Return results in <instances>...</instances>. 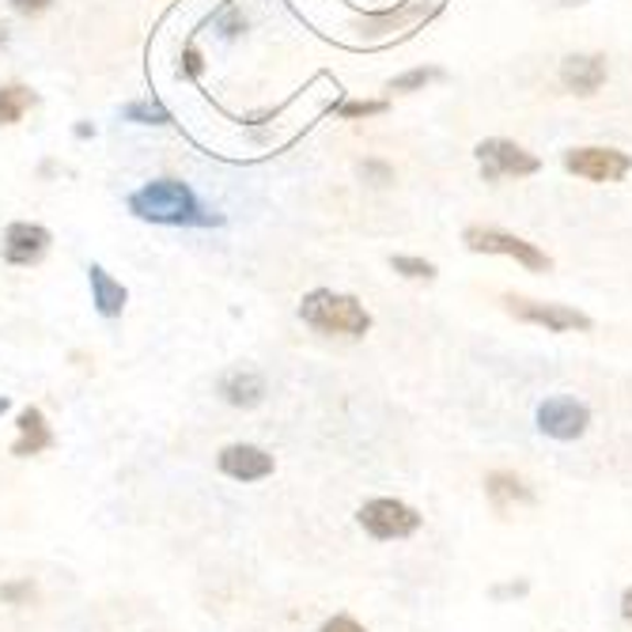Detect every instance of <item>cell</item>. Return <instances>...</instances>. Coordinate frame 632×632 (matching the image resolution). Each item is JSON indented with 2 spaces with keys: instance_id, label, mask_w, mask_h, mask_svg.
Segmentation results:
<instances>
[{
  "instance_id": "cell-1",
  "label": "cell",
  "mask_w": 632,
  "mask_h": 632,
  "mask_svg": "<svg viewBox=\"0 0 632 632\" xmlns=\"http://www.w3.org/2000/svg\"><path fill=\"white\" fill-rule=\"evenodd\" d=\"M299 318L310 329H318V334H337V337H364L371 329V315L364 310L360 299L329 288L307 292L304 304H299Z\"/></svg>"
},
{
  "instance_id": "cell-2",
  "label": "cell",
  "mask_w": 632,
  "mask_h": 632,
  "mask_svg": "<svg viewBox=\"0 0 632 632\" xmlns=\"http://www.w3.org/2000/svg\"><path fill=\"white\" fill-rule=\"evenodd\" d=\"M129 209L152 224H209V217H198V201H193L190 186L175 182V178L148 182L145 190L129 198Z\"/></svg>"
},
{
  "instance_id": "cell-3",
  "label": "cell",
  "mask_w": 632,
  "mask_h": 632,
  "mask_svg": "<svg viewBox=\"0 0 632 632\" xmlns=\"http://www.w3.org/2000/svg\"><path fill=\"white\" fill-rule=\"evenodd\" d=\"M356 523L376 541H402L421 530V512L405 501H394V496H376L356 512Z\"/></svg>"
},
{
  "instance_id": "cell-4",
  "label": "cell",
  "mask_w": 632,
  "mask_h": 632,
  "mask_svg": "<svg viewBox=\"0 0 632 632\" xmlns=\"http://www.w3.org/2000/svg\"><path fill=\"white\" fill-rule=\"evenodd\" d=\"M466 246L477 254H504V257H515L519 265H527V270L534 273H546L549 265V254L538 251L534 243H527V239L519 235H507V231H496V228H470L466 231Z\"/></svg>"
},
{
  "instance_id": "cell-5",
  "label": "cell",
  "mask_w": 632,
  "mask_h": 632,
  "mask_svg": "<svg viewBox=\"0 0 632 632\" xmlns=\"http://www.w3.org/2000/svg\"><path fill=\"white\" fill-rule=\"evenodd\" d=\"M481 159V175L485 182H501V178H523V175H538V156H530L527 148H519L515 140L493 137L477 145Z\"/></svg>"
},
{
  "instance_id": "cell-6",
  "label": "cell",
  "mask_w": 632,
  "mask_h": 632,
  "mask_svg": "<svg viewBox=\"0 0 632 632\" xmlns=\"http://www.w3.org/2000/svg\"><path fill=\"white\" fill-rule=\"evenodd\" d=\"M538 429L541 435H549V440L572 443L591 429V409H587L580 398H568V394L546 398V402L538 405Z\"/></svg>"
},
{
  "instance_id": "cell-7",
  "label": "cell",
  "mask_w": 632,
  "mask_h": 632,
  "mask_svg": "<svg viewBox=\"0 0 632 632\" xmlns=\"http://www.w3.org/2000/svg\"><path fill=\"white\" fill-rule=\"evenodd\" d=\"M504 307L507 315H515L519 323H530V326H546L554 334H568V329H591L594 323L576 307H565V304H541V299H527V296H504Z\"/></svg>"
},
{
  "instance_id": "cell-8",
  "label": "cell",
  "mask_w": 632,
  "mask_h": 632,
  "mask_svg": "<svg viewBox=\"0 0 632 632\" xmlns=\"http://www.w3.org/2000/svg\"><path fill=\"white\" fill-rule=\"evenodd\" d=\"M565 167L587 182H621L632 171V156L618 148H572L565 156Z\"/></svg>"
},
{
  "instance_id": "cell-9",
  "label": "cell",
  "mask_w": 632,
  "mask_h": 632,
  "mask_svg": "<svg viewBox=\"0 0 632 632\" xmlns=\"http://www.w3.org/2000/svg\"><path fill=\"white\" fill-rule=\"evenodd\" d=\"M217 466H220V474L239 481V485H254V481L273 477L277 462H273L270 451L254 447V443H231V447H224L217 455Z\"/></svg>"
},
{
  "instance_id": "cell-10",
  "label": "cell",
  "mask_w": 632,
  "mask_h": 632,
  "mask_svg": "<svg viewBox=\"0 0 632 632\" xmlns=\"http://www.w3.org/2000/svg\"><path fill=\"white\" fill-rule=\"evenodd\" d=\"M560 84L572 95H594L607 84V57L602 53H572L560 65Z\"/></svg>"
},
{
  "instance_id": "cell-11",
  "label": "cell",
  "mask_w": 632,
  "mask_h": 632,
  "mask_svg": "<svg viewBox=\"0 0 632 632\" xmlns=\"http://www.w3.org/2000/svg\"><path fill=\"white\" fill-rule=\"evenodd\" d=\"M50 251V231L39 224H12L4 231V262L8 265H34Z\"/></svg>"
},
{
  "instance_id": "cell-12",
  "label": "cell",
  "mask_w": 632,
  "mask_h": 632,
  "mask_svg": "<svg viewBox=\"0 0 632 632\" xmlns=\"http://www.w3.org/2000/svg\"><path fill=\"white\" fill-rule=\"evenodd\" d=\"M15 429H20V440L12 443V455L15 459H31V455H42V451H50L53 443V432L46 424V413H42L39 405H27L20 413V421H15Z\"/></svg>"
},
{
  "instance_id": "cell-13",
  "label": "cell",
  "mask_w": 632,
  "mask_h": 632,
  "mask_svg": "<svg viewBox=\"0 0 632 632\" xmlns=\"http://www.w3.org/2000/svg\"><path fill=\"white\" fill-rule=\"evenodd\" d=\"M432 12H435L432 4H424V0H413V4L398 8V12H382V15H368V20H360V34H364V39H382V34L409 31L413 23L429 20Z\"/></svg>"
},
{
  "instance_id": "cell-14",
  "label": "cell",
  "mask_w": 632,
  "mask_h": 632,
  "mask_svg": "<svg viewBox=\"0 0 632 632\" xmlns=\"http://www.w3.org/2000/svg\"><path fill=\"white\" fill-rule=\"evenodd\" d=\"M220 398L235 409H254L265 402V379L251 368H235L220 379Z\"/></svg>"
},
{
  "instance_id": "cell-15",
  "label": "cell",
  "mask_w": 632,
  "mask_h": 632,
  "mask_svg": "<svg viewBox=\"0 0 632 632\" xmlns=\"http://www.w3.org/2000/svg\"><path fill=\"white\" fill-rule=\"evenodd\" d=\"M485 496L493 501V507H512V504H534V488L519 474H507V470H493L485 477Z\"/></svg>"
},
{
  "instance_id": "cell-16",
  "label": "cell",
  "mask_w": 632,
  "mask_h": 632,
  "mask_svg": "<svg viewBox=\"0 0 632 632\" xmlns=\"http://www.w3.org/2000/svg\"><path fill=\"white\" fill-rule=\"evenodd\" d=\"M87 281H92L95 310H99L103 318H118L122 310H126V299H129L126 288H122V284L103 270V265H92V270H87Z\"/></svg>"
},
{
  "instance_id": "cell-17",
  "label": "cell",
  "mask_w": 632,
  "mask_h": 632,
  "mask_svg": "<svg viewBox=\"0 0 632 632\" xmlns=\"http://www.w3.org/2000/svg\"><path fill=\"white\" fill-rule=\"evenodd\" d=\"M31 106H34L31 87H23V84L0 87V126H15Z\"/></svg>"
},
{
  "instance_id": "cell-18",
  "label": "cell",
  "mask_w": 632,
  "mask_h": 632,
  "mask_svg": "<svg viewBox=\"0 0 632 632\" xmlns=\"http://www.w3.org/2000/svg\"><path fill=\"white\" fill-rule=\"evenodd\" d=\"M390 265H394V273H402V277H409V281H432V277H435V265L424 262V257H405V254H398Z\"/></svg>"
},
{
  "instance_id": "cell-19",
  "label": "cell",
  "mask_w": 632,
  "mask_h": 632,
  "mask_svg": "<svg viewBox=\"0 0 632 632\" xmlns=\"http://www.w3.org/2000/svg\"><path fill=\"white\" fill-rule=\"evenodd\" d=\"M440 76H443L440 69H413V73L390 80V92H417V87H424L429 80H440Z\"/></svg>"
},
{
  "instance_id": "cell-20",
  "label": "cell",
  "mask_w": 632,
  "mask_h": 632,
  "mask_svg": "<svg viewBox=\"0 0 632 632\" xmlns=\"http://www.w3.org/2000/svg\"><path fill=\"white\" fill-rule=\"evenodd\" d=\"M31 599H34V583L31 580L0 583V602H8V607H27Z\"/></svg>"
},
{
  "instance_id": "cell-21",
  "label": "cell",
  "mask_w": 632,
  "mask_h": 632,
  "mask_svg": "<svg viewBox=\"0 0 632 632\" xmlns=\"http://www.w3.org/2000/svg\"><path fill=\"white\" fill-rule=\"evenodd\" d=\"M382 110H387V103H341L337 106L341 118H371V114H382Z\"/></svg>"
},
{
  "instance_id": "cell-22",
  "label": "cell",
  "mask_w": 632,
  "mask_h": 632,
  "mask_svg": "<svg viewBox=\"0 0 632 632\" xmlns=\"http://www.w3.org/2000/svg\"><path fill=\"white\" fill-rule=\"evenodd\" d=\"M530 591V583L527 580H512V583H496L493 587V599L496 602H504V599H523V594Z\"/></svg>"
},
{
  "instance_id": "cell-23",
  "label": "cell",
  "mask_w": 632,
  "mask_h": 632,
  "mask_svg": "<svg viewBox=\"0 0 632 632\" xmlns=\"http://www.w3.org/2000/svg\"><path fill=\"white\" fill-rule=\"evenodd\" d=\"M318 632H368V629H364L356 618H349V613H337V618H329Z\"/></svg>"
},
{
  "instance_id": "cell-24",
  "label": "cell",
  "mask_w": 632,
  "mask_h": 632,
  "mask_svg": "<svg viewBox=\"0 0 632 632\" xmlns=\"http://www.w3.org/2000/svg\"><path fill=\"white\" fill-rule=\"evenodd\" d=\"M129 118H148V122H167V114L164 110H159V106H148V103H137V106H129Z\"/></svg>"
},
{
  "instance_id": "cell-25",
  "label": "cell",
  "mask_w": 632,
  "mask_h": 632,
  "mask_svg": "<svg viewBox=\"0 0 632 632\" xmlns=\"http://www.w3.org/2000/svg\"><path fill=\"white\" fill-rule=\"evenodd\" d=\"M50 4H53V0H12V8H15V12H23V15H39V12H46Z\"/></svg>"
},
{
  "instance_id": "cell-26",
  "label": "cell",
  "mask_w": 632,
  "mask_h": 632,
  "mask_svg": "<svg viewBox=\"0 0 632 632\" xmlns=\"http://www.w3.org/2000/svg\"><path fill=\"white\" fill-rule=\"evenodd\" d=\"M364 171L376 178V186H387L390 182V167H382V164H364Z\"/></svg>"
},
{
  "instance_id": "cell-27",
  "label": "cell",
  "mask_w": 632,
  "mask_h": 632,
  "mask_svg": "<svg viewBox=\"0 0 632 632\" xmlns=\"http://www.w3.org/2000/svg\"><path fill=\"white\" fill-rule=\"evenodd\" d=\"M186 73H201V57H198V50H186Z\"/></svg>"
},
{
  "instance_id": "cell-28",
  "label": "cell",
  "mask_w": 632,
  "mask_h": 632,
  "mask_svg": "<svg viewBox=\"0 0 632 632\" xmlns=\"http://www.w3.org/2000/svg\"><path fill=\"white\" fill-rule=\"evenodd\" d=\"M621 618H625L629 625H632V587H629L625 594H621Z\"/></svg>"
},
{
  "instance_id": "cell-29",
  "label": "cell",
  "mask_w": 632,
  "mask_h": 632,
  "mask_svg": "<svg viewBox=\"0 0 632 632\" xmlns=\"http://www.w3.org/2000/svg\"><path fill=\"white\" fill-rule=\"evenodd\" d=\"M4 409H8V398H0V413H4Z\"/></svg>"
}]
</instances>
